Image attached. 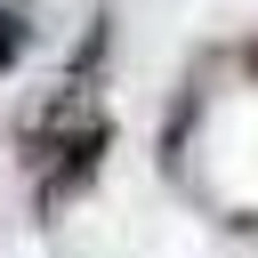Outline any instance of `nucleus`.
<instances>
[{
  "mask_svg": "<svg viewBox=\"0 0 258 258\" xmlns=\"http://www.w3.org/2000/svg\"><path fill=\"white\" fill-rule=\"evenodd\" d=\"M16 56H24V16H16V8L0 0V73H8Z\"/></svg>",
  "mask_w": 258,
  "mask_h": 258,
  "instance_id": "f257e3e1",
  "label": "nucleus"
}]
</instances>
